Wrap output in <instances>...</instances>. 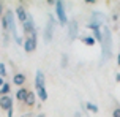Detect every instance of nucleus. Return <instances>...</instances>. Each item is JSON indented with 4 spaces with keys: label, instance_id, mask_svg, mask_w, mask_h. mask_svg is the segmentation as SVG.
<instances>
[{
    "label": "nucleus",
    "instance_id": "14",
    "mask_svg": "<svg viewBox=\"0 0 120 117\" xmlns=\"http://www.w3.org/2000/svg\"><path fill=\"white\" fill-rule=\"evenodd\" d=\"M27 93H29V90H25V89H19L18 93H16V98L19 100V101H25V98H27Z\"/></svg>",
    "mask_w": 120,
    "mask_h": 117
},
{
    "label": "nucleus",
    "instance_id": "5",
    "mask_svg": "<svg viewBox=\"0 0 120 117\" xmlns=\"http://www.w3.org/2000/svg\"><path fill=\"white\" fill-rule=\"evenodd\" d=\"M78 32H79V24L78 21H70V24H68V38L71 40V41H74L76 38H78Z\"/></svg>",
    "mask_w": 120,
    "mask_h": 117
},
{
    "label": "nucleus",
    "instance_id": "23",
    "mask_svg": "<svg viewBox=\"0 0 120 117\" xmlns=\"http://www.w3.org/2000/svg\"><path fill=\"white\" fill-rule=\"evenodd\" d=\"M0 14H3V3L0 2Z\"/></svg>",
    "mask_w": 120,
    "mask_h": 117
},
{
    "label": "nucleus",
    "instance_id": "15",
    "mask_svg": "<svg viewBox=\"0 0 120 117\" xmlns=\"http://www.w3.org/2000/svg\"><path fill=\"white\" fill-rule=\"evenodd\" d=\"M36 93H38V97L41 101H46L48 100V92H46V89H36Z\"/></svg>",
    "mask_w": 120,
    "mask_h": 117
},
{
    "label": "nucleus",
    "instance_id": "26",
    "mask_svg": "<svg viewBox=\"0 0 120 117\" xmlns=\"http://www.w3.org/2000/svg\"><path fill=\"white\" fill-rule=\"evenodd\" d=\"M117 63H119V67H120V52H119V56H117Z\"/></svg>",
    "mask_w": 120,
    "mask_h": 117
},
{
    "label": "nucleus",
    "instance_id": "24",
    "mask_svg": "<svg viewBox=\"0 0 120 117\" xmlns=\"http://www.w3.org/2000/svg\"><path fill=\"white\" fill-rule=\"evenodd\" d=\"M115 79H117V82H120V73H117V76H115Z\"/></svg>",
    "mask_w": 120,
    "mask_h": 117
},
{
    "label": "nucleus",
    "instance_id": "10",
    "mask_svg": "<svg viewBox=\"0 0 120 117\" xmlns=\"http://www.w3.org/2000/svg\"><path fill=\"white\" fill-rule=\"evenodd\" d=\"M0 108L5 109V111H10L13 108V98L10 95H5V97H0Z\"/></svg>",
    "mask_w": 120,
    "mask_h": 117
},
{
    "label": "nucleus",
    "instance_id": "28",
    "mask_svg": "<svg viewBox=\"0 0 120 117\" xmlns=\"http://www.w3.org/2000/svg\"><path fill=\"white\" fill-rule=\"evenodd\" d=\"M36 117H46V116H44V114H38Z\"/></svg>",
    "mask_w": 120,
    "mask_h": 117
},
{
    "label": "nucleus",
    "instance_id": "12",
    "mask_svg": "<svg viewBox=\"0 0 120 117\" xmlns=\"http://www.w3.org/2000/svg\"><path fill=\"white\" fill-rule=\"evenodd\" d=\"M89 27L93 30V38H95V40H98V43H101V41H103L101 27H98V25H92V24H89Z\"/></svg>",
    "mask_w": 120,
    "mask_h": 117
},
{
    "label": "nucleus",
    "instance_id": "11",
    "mask_svg": "<svg viewBox=\"0 0 120 117\" xmlns=\"http://www.w3.org/2000/svg\"><path fill=\"white\" fill-rule=\"evenodd\" d=\"M16 14H18V19L22 22V24L27 21V16H29V13L25 11L24 6H18V8H16Z\"/></svg>",
    "mask_w": 120,
    "mask_h": 117
},
{
    "label": "nucleus",
    "instance_id": "13",
    "mask_svg": "<svg viewBox=\"0 0 120 117\" xmlns=\"http://www.w3.org/2000/svg\"><path fill=\"white\" fill-rule=\"evenodd\" d=\"M13 82H14L16 86H22V84L25 82V74H22V73L14 74V78H13Z\"/></svg>",
    "mask_w": 120,
    "mask_h": 117
},
{
    "label": "nucleus",
    "instance_id": "17",
    "mask_svg": "<svg viewBox=\"0 0 120 117\" xmlns=\"http://www.w3.org/2000/svg\"><path fill=\"white\" fill-rule=\"evenodd\" d=\"M0 93H2V97H5V95L10 93V84H8V82H5L3 86L0 87Z\"/></svg>",
    "mask_w": 120,
    "mask_h": 117
},
{
    "label": "nucleus",
    "instance_id": "19",
    "mask_svg": "<svg viewBox=\"0 0 120 117\" xmlns=\"http://www.w3.org/2000/svg\"><path fill=\"white\" fill-rule=\"evenodd\" d=\"M85 109H89L92 112H98V106L93 105V103H85Z\"/></svg>",
    "mask_w": 120,
    "mask_h": 117
},
{
    "label": "nucleus",
    "instance_id": "4",
    "mask_svg": "<svg viewBox=\"0 0 120 117\" xmlns=\"http://www.w3.org/2000/svg\"><path fill=\"white\" fill-rule=\"evenodd\" d=\"M55 14H57V19L62 25H65L68 22V18H66V11H65V3L63 2H55Z\"/></svg>",
    "mask_w": 120,
    "mask_h": 117
},
{
    "label": "nucleus",
    "instance_id": "1",
    "mask_svg": "<svg viewBox=\"0 0 120 117\" xmlns=\"http://www.w3.org/2000/svg\"><path fill=\"white\" fill-rule=\"evenodd\" d=\"M3 19H5V22H6V32H10L13 35V38L16 40V43L18 44H24L22 43V38L19 37V33H18V27H16V18H14V13H13V10H6L5 13H3ZM5 32V33H6Z\"/></svg>",
    "mask_w": 120,
    "mask_h": 117
},
{
    "label": "nucleus",
    "instance_id": "25",
    "mask_svg": "<svg viewBox=\"0 0 120 117\" xmlns=\"http://www.w3.org/2000/svg\"><path fill=\"white\" fill-rule=\"evenodd\" d=\"M3 84H5V81H3V78H0V87L3 86Z\"/></svg>",
    "mask_w": 120,
    "mask_h": 117
},
{
    "label": "nucleus",
    "instance_id": "7",
    "mask_svg": "<svg viewBox=\"0 0 120 117\" xmlns=\"http://www.w3.org/2000/svg\"><path fill=\"white\" fill-rule=\"evenodd\" d=\"M24 49H25V52H33L36 49V33L29 37L24 41Z\"/></svg>",
    "mask_w": 120,
    "mask_h": 117
},
{
    "label": "nucleus",
    "instance_id": "3",
    "mask_svg": "<svg viewBox=\"0 0 120 117\" xmlns=\"http://www.w3.org/2000/svg\"><path fill=\"white\" fill-rule=\"evenodd\" d=\"M54 27H55V22L52 16H48V22L44 25V33H43V38H44V43L48 44L52 41V35H54Z\"/></svg>",
    "mask_w": 120,
    "mask_h": 117
},
{
    "label": "nucleus",
    "instance_id": "8",
    "mask_svg": "<svg viewBox=\"0 0 120 117\" xmlns=\"http://www.w3.org/2000/svg\"><path fill=\"white\" fill-rule=\"evenodd\" d=\"M44 82H46L44 73H43L41 70H36V73H35V90L36 89H44Z\"/></svg>",
    "mask_w": 120,
    "mask_h": 117
},
{
    "label": "nucleus",
    "instance_id": "18",
    "mask_svg": "<svg viewBox=\"0 0 120 117\" xmlns=\"http://www.w3.org/2000/svg\"><path fill=\"white\" fill-rule=\"evenodd\" d=\"M82 43L87 44V46H93L95 44V38L93 37H84L82 38Z\"/></svg>",
    "mask_w": 120,
    "mask_h": 117
},
{
    "label": "nucleus",
    "instance_id": "21",
    "mask_svg": "<svg viewBox=\"0 0 120 117\" xmlns=\"http://www.w3.org/2000/svg\"><path fill=\"white\" fill-rule=\"evenodd\" d=\"M5 74H6V67H5V63L0 62V78H3Z\"/></svg>",
    "mask_w": 120,
    "mask_h": 117
},
{
    "label": "nucleus",
    "instance_id": "16",
    "mask_svg": "<svg viewBox=\"0 0 120 117\" xmlns=\"http://www.w3.org/2000/svg\"><path fill=\"white\" fill-rule=\"evenodd\" d=\"M25 103H27L29 106H33V105H35V93H33V92H29V93H27Z\"/></svg>",
    "mask_w": 120,
    "mask_h": 117
},
{
    "label": "nucleus",
    "instance_id": "20",
    "mask_svg": "<svg viewBox=\"0 0 120 117\" xmlns=\"http://www.w3.org/2000/svg\"><path fill=\"white\" fill-rule=\"evenodd\" d=\"M66 67H68V56L63 54L62 56V68H66Z\"/></svg>",
    "mask_w": 120,
    "mask_h": 117
},
{
    "label": "nucleus",
    "instance_id": "6",
    "mask_svg": "<svg viewBox=\"0 0 120 117\" xmlns=\"http://www.w3.org/2000/svg\"><path fill=\"white\" fill-rule=\"evenodd\" d=\"M22 27H24V32L27 33V35H35V24H33V19H32V14H29L27 16V21H25L24 24H22Z\"/></svg>",
    "mask_w": 120,
    "mask_h": 117
},
{
    "label": "nucleus",
    "instance_id": "27",
    "mask_svg": "<svg viewBox=\"0 0 120 117\" xmlns=\"http://www.w3.org/2000/svg\"><path fill=\"white\" fill-rule=\"evenodd\" d=\"M74 117H82V116H81V112H74Z\"/></svg>",
    "mask_w": 120,
    "mask_h": 117
},
{
    "label": "nucleus",
    "instance_id": "22",
    "mask_svg": "<svg viewBox=\"0 0 120 117\" xmlns=\"http://www.w3.org/2000/svg\"><path fill=\"white\" fill-rule=\"evenodd\" d=\"M112 117H120V108H117V109L112 112Z\"/></svg>",
    "mask_w": 120,
    "mask_h": 117
},
{
    "label": "nucleus",
    "instance_id": "9",
    "mask_svg": "<svg viewBox=\"0 0 120 117\" xmlns=\"http://www.w3.org/2000/svg\"><path fill=\"white\" fill-rule=\"evenodd\" d=\"M103 22H104V14H103L101 11H93L92 13V21H90V24L101 27Z\"/></svg>",
    "mask_w": 120,
    "mask_h": 117
},
{
    "label": "nucleus",
    "instance_id": "2",
    "mask_svg": "<svg viewBox=\"0 0 120 117\" xmlns=\"http://www.w3.org/2000/svg\"><path fill=\"white\" fill-rule=\"evenodd\" d=\"M112 54V33L108 27L103 29V41H101V62H106Z\"/></svg>",
    "mask_w": 120,
    "mask_h": 117
}]
</instances>
